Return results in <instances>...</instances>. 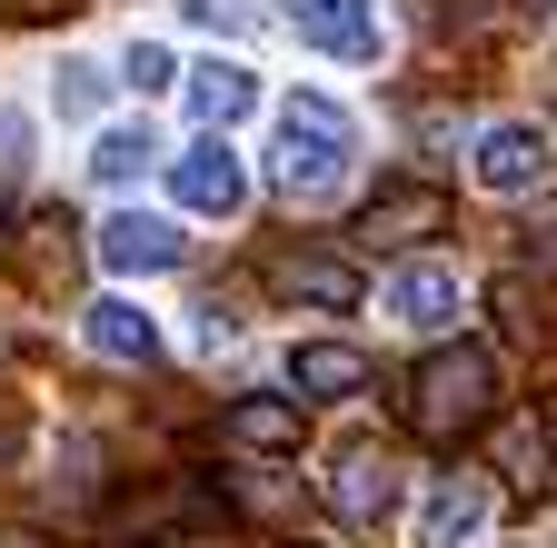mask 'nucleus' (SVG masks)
Returning a JSON list of instances; mask_svg holds the SVG:
<instances>
[{"label":"nucleus","mask_w":557,"mask_h":548,"mask_svg":"<svg viewBox=\"0 0 557 548\" xmlns=\"http://www.w3.org/2000/svg\"><path fill=\"white\" fill-rule=\"evenodd\" d=\"M498 350H478V339H438L429 360L408 369V399H398V419L429 439V449H458L478 439L487 419H498Z\"/></svg>","instance_id":"1"},{"label":"nucleus","mask_w":557,"mask_h":548,"mask_svg":"<svg viewBox=\"0 0 557 548\" xmlns=\"http://www.w3.org/2000/svg\"><path fill=\"white\" fill-rule=\"evenodd\" d=\"M348 160H359V130H348L338 100H319V90H289V100H278L269 180L289 190V199H329V190L348 180Z\"/></svg>","instance_id":"2"},{"label":"nucleus","mask_w":557,"mask_h":548,"mask_svg":"<svg viewBox=\"0 0 557 548\" xmlns=\"http://www.w3.org/2000/svg\"><path fill=\"white\" fill-rule=\"evenodd\" d=\"M448 230V190L438 180H388V190H369L359 199V220H348V240L359 249H418V240H438Z\"/></svg>","instance_id":"3"},{"label":"nucleus","mask_w":557,"mask_h":548,"mask_svg":"<svg viewBox=\"0 0 557 548\" xmlns=\"http://www.w3.org/2000/svg\"><path fill=\"white\" fill-rule=\"evenodd\" d=\"M468 180H478L487 199H537V190H547V130H537V120L478 130V141H468Z\"/></svg>","instance_id":"4"},{"label":"nucleus","mask_w":557,"mask_h":548,"mask_svg":"<svg viewBox=\"0 0 557 548\" xmlns=\"http://www.w3.org/2000/svg\"><path fill=\"white\" fill-rule=\"evenodd\" d=\"M269 290L299 300V309H329V319H348V309L369 300L359 259H338V249H278V259H269Z\"/></svg>","instance_id":"5"},{"label":"nucleus","mask_w":557,"mask_h":548,"mask_svg":"<svg viewBox=\"0 0 557 548\" xmlns=\"http://www.w3.org/2000/svg\"><path fill=\"white\" fill-rule=\"evenodd\" d=\"M170 199H180V210H199V220H230L239 199H249V170H239V150L220 141V130L170 160Z\"/></svg>","instance_id":"6"},{"label":"nucleus","mask_w":557,"mask_h":548,"mask_svg":"<svg viewBox=\"0 0 557 548\" xmlns=\"http://www.w3.org/2000/svg\"><path fill=\"white\" fill-rule=\"evenodd\" d=\"M498 478H508V499H557V419L547 409H508L498 419Z\"/></svg>","instance_id":"7"},{"label":"nucleus","mask_w":557,"mask_h":548,"mask_svg":"<svg viewBox=\"0 0 557 548\" xmlns=\"http://www.w3.org/2000/svg\"><path fill=\"white\" fill-rule=\"evenodd\" d=\"M100 269H129V280H150V269H180V220H150V210H120V220H100Z\"/></svg>","instance_id":"8"},{"label":"nucleus","mask_w":557,"mask_h":548,"mask_svg":"<svg viewBox=\"0 0 557 548\" xmlns=\"http://www.w3.org/2000/svg\"><path fill=\"white\" fill-rule=\"evenodd\" d=\"M209 439H220L230 459H289L299 449V409L289 399H230L220 419H209Z\"/></svg>","instance_id":"9"},{"label":"nucleus","mask_w":557,"mask_h":548,"mask_svg":"<svg viewBox=\"0 0 557 548\" xmlns=\"http://www.w3.org/2000/svg\"><path fill=\"white\" fill-rule=\"evenodd\" d=\"M487 478H438L429 499H418V528H408V548H468L478 528H487Z\"/></svg>","instance_id":"10"},{"label":"nucleus","mask_w":557,"mask_h":548,"mask_svg":"<svg viewBox=\"0 0 557 548\" xmlns=\"http://www.w3.org/2000/svg\"><path fill=\"white\" fill-rule=\"evenodd\" d=\"M329 509H338V519H388V509H398V459H388V449H338Z\"/></svg>","instance_id":"11"},{"label":"nucleus","mask_w":557,"mask_h":548,"mask_svg":"<svg viewBox=\"0 0 557 548\" xmlns=\"http://www.w3.org/2000/svg\"><path fill=\"white\" fill-rule=\"evenodd\" d=\"M299 40L329 60H379V11L369 0H299Z\"/></svg>","instance_id":"12"},{"label":"nucleus","mask_w":557,"mask_h":548,"mask_svg":"<svg viewBox=\"0 0 557 548\" xmlns=\"http://www.w3.org/2000/svg\"><path fill=\"white\" fill-rule=\"evenodd\" d=\"M81 339H90L100 360H129V369H150V360H160L150 309H129V300H90V309H81Z\"/></svg>","instance_id":"13"},{"label":"nucleus","mask_w":557,"mask_h":548,"mask_svg":"<svg viewBox=\"0 0 557 548\" xmlns=\"http://www.w3.org/2000/svg\"><path fill=\"white\" fill-rule=\"evenodd\" d=\"M180 90H189V110H199L209 130H230V120H249V110H259V81L239 71V60H199Z\"/></svg>","instance_id":"14"},{"label":"nucleus","mask_w":557,"mask_h":548,"mask_svg":"<svg viewBox=\"0 0 557 548\" xmlns=\"http://www.w3.org/2000/svg\"><path fill=\"white\" fill-rule=\"evenodd\" d=\"M289 379L309 399H348V389H369V360L348 350V339H299V350H289Z\"/></svg>","instance_id":"15"},{"label":"nucleus","mask_w":557,"mask_h":548,"mask_svg":"<svg viewBox=\"0 0 557 548\" xmlns=\"http://www.w3.org/2000/svg\"><path fill=\"white\" fill-rule=\"evenodd\" d=\"M388 309L408 319V329H448V309H458V280L438 259H408L398 280H388Z\"/></svg>","instance_id":"16"},{"label":"nucleus","mask_w":557,"mask_h":548,"mask_svg":"<svg viewBox=\"0 0 557 548\" xmlns=\"http://www.w3.org/2000/svg\"><path fill=\"white\" fill-rule=\"evenodd\" d=\"M70 259H81V230H70V210H30V249H21V280L30 290H60Z\"/></svg>","instance_id":"17"},{"label":"nucleus","mask_w":557,"mask_h":548,"mask_svg":"<svg viewBox=\"0 0 557 548\" xmlns=\"http://www.w3.org/2000/svg\"><path fill=\"white\" fill-rule=\"evenodd\" d=\"M150 160H160V150H150V130H139V120H120V130H100V141H90V170H100V180H139Z\"/></svg>","instance_id":"18"},{"label":"nucleus","mask_w":557,"mask_h":548,"mask_svg":"<svg viewBox=\"0 0 557 548\" xmlns=\"http://www.w3.org/2000/svg\"><path fill=\"white\" fill-rule=\"evenodd\" d=\"M120 71H129V90H170V81H189L160 40H129V50H120Z\"/></svg>","instance_id":"19"},{"label":"nucleus","mask_w":557,"mask_h":548,"mask_svg":"<svg viewBox=\"0 0 557 548\" xmlns=\"http://www.w3.org/2000/svg\"><path fill=\"white\" fill-rule=\"evenodd\" d=\"M528 269H547V280H557V199H537V210H528Z\"/></svg>","instance_id":"20"},{"label":"nucleus","mask_w":557,"mask_h":548,"mask_svg":"<svg viewBox=\"0 0 557 548\" xmlns=\"http://www.w3.org/2000/svg\"><path fill=\"white\" fill-rule=\"evenodd\" d=\"M180 21H199V31H249L259 11H249V0H180Z\"/></svg>","instance_id":"21"},{"label":"nucleus","mask_w":557,"mask_h":548,"mask_svg":"<svg viewBox=\"0 0 557 548\" xmlns=\"http://www.w3.org/2000/svg\"><path fill=\"white\" fill-rule=\"evenodd\" d=\"M60 110L90 120V110H100V71H81V60H70V71H60Z\"/></svg>","instance_id":"22"},{"label":"nucleus","mask_w":557,"mask_h":548,"mask_svg":"<svg viewBox=\"0 0 557 548\" xmlns=\"http://www.w3.org/2000/svg\"><path fill=\"white\" fill-rule=\"evenodd\" d=\"M21 31H50V21H70V11H90V0H0Z\"/></svg>","instance_id":"23"},{"label":"nucleus","mask_w":557,"mask_h":548,"mask_svg":"<svg viewBox=\"0 0 557 548\" xmlns=\"http://www.w3.org/2000/svg\"><path fill=\"white\" fill-rule=\"evenodd\" d=\"M0 220H11V190H0Z\"/></svg>","instance_id":"24"}]
</instances>
